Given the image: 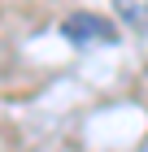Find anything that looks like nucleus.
<instances>
[{
  "instance_id": "obj_1",
  "label": "nucleus",
  "mask_w": 148,
  "mask_h": 152,
  "mask_svg": "<svg viewBox=\"0 0 148 152\" xmlns=\"http://www.w3.org/2000/svg\"><path fill=\"white\" fill-rule=\"evenodd\" d=\"M61 35H66L70 44H79V48H87V44H113V26L105 22V18H96V13H74V18L61 26Z\"/></svg>"
},
{
  "instance_id": "obj_2",
  "label": "nucleus",
  "mask_w": 148,
  "mask_h": 152,
  "mask_svg": "<svg viewBox=\"0 0 148 152\" xmlns=\"http://www.w3.org/2000/svg\"><path fill=\"white\" fill-rule=\"evenodd\" d=\"M118 13H122L131 26H144L148 31V0H118Z\"/></svg>"
}]
</instances>
